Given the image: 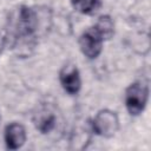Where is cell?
Instances as JSON below:
<instances>
[{
    "mask_svg": "<svg viewBox=\"0 0 151 151\" xmlns=\"http://www.w3.org/2000/svg\"><path fill=\"white\" fill-rule=\"evenodd\" d=\"M4 47H5V38L0 34V54H1L2 50H4Z\"/></svg>",
    "mask_w": 151,
    "mask_h": 151,
    "instance_id": "obj_10",
    "label": "cell"
},
{
    "mask_svg": "<svg viewBox=\"0 0 151 151\" xmlns=\"http://www.w3.org/2000/svg\"><path fill=\"white\" fill-rule=\"evenodd\" d=\"M5 142L8 149L17 150L26 142V130L19 123H11L5 130Z\"/></svg>",
    "mask_w": 151,
    "mask_h": 151,
    "instance_id": "obj_6",
    "label": "cell"
},
{
    "mask_svg": "<svg viewBox=\"0 0 151 151\" xmlns=\"http://www.w3.org/2000/svg\"><path fill=\"white\" fill-rule=\"evenodd\" d=\"M92 126L97 134L103 137H112L118 131L119 119L116 112L111 110H101L93 118Z\"/></svg>",
    "mask_w": 151,
    "mask_h": 151,
    "instance_id": "obj_2",
    "label": "cell"
},
{
    "mask_svg": "<svg viewBox=\"0 0 151 151\" xmlns=\"http://www.w3.org/2000/svg\"><path fill=\"white\" fill-rule=\"evenodd\" d=\"M71 2L78 12L84 14H91L96 12L100 6L99 0H71Z\"/></svg>",
    "mask_w": 151,
    "mask_h": 151,
    "instance_id": "obj_7",
    "label": "cell"
},
{
    "mask_svg": "<svg viewBox=\"0 0 151 151\" xmlns=\"http://www.w3.org/2000/svg\"><path fill=\"white\" fill-rule=\"evenodd\" d=\"M94 27L99 31V33L101 34V37L104 39H110L113 34V22H112L111 18L107 15H101L98 19Z\"/></svg>",
    "mask_w": 151,
    "mask_h": 151,
    "instance_id": "obj_8",
    "label": "cell"
},
{
    "mask_svg": "<svg viewBox=\"0 0 151 151\" xmlns=\"http://www.w3.org/2000/svg\"><path fill=\"white\" fill-rule=\"evenodd\" d=\"M60 83L66 92L70 94H74L80 88V77L79 71L74 65L64 66L60 72Z\"/></svg>",
    "mask_w": 151,
    "mask_h": 151,
    "instance_id": "obj_5",
    "label": "cell"
},
{
    "mask_svg": "<svg viewBox=\"0 0 151 151\" xmlns=\"http://www.w3.org/2000/svg\"><path fill=\"white\" fill-rule=\"evenodd\" d=\"M37 123V127L42 132V133H47L50 132L53 127H54V124H55V118L52 113H40L35 120Z\"/></svg>",
    "mask_w": 151,
    "mask_h": 151,
    "instance_id": "obj_9",
    "label": "cell"
},
{
    "mask_svg": "<svg viewBox=\"0 0 151 151\" xmlns=\"http://www.w3.org/2000/svg\"><path fill=\"white\" fill-rule=\"evenodd\" d=\"M149 97L147 86L142 83L131 84L125 93V104L126 109L132 116H138L145 109Z\"/></svg>",
    "mask_w": 151,
    "mask_h": 151,
    "instance_id": "obj_1",
    "label": "cell"
},
{
    "mask_svg": "<svg viewBox=\"0 0 151 151\" xmlns=\"http://www.w3.org/2000/svg\"><path fill=\"white\" fill-rule=\"evenodd\" d=\"M103 41L104 38L101 37L99 31L93 26L81 34L79 39V46L84 55H86L90 59H94L101 52Z\"/></svg>",
    "mask_w": 151,
    "mask_h": 151,
    "instance_id": "obj_3",
    "label": "cell"
},
{
    "mask_svg": "<svg viewBox=\"0 0 151 151\" xmlns=\"http://www.w3.org/2000/svg\"><path fill=\"white\" fill-rule=\"evenodd\" d=\"M37 27V17L33 9L29 7H21L19 9V17L17 22L18 33L21 37H31Z\"/></svg>",
    "mask_w": 151,
    "mask_h": 151,
    "instance_id": "obj_4",
    "label": "cell"
}]
</instances>
